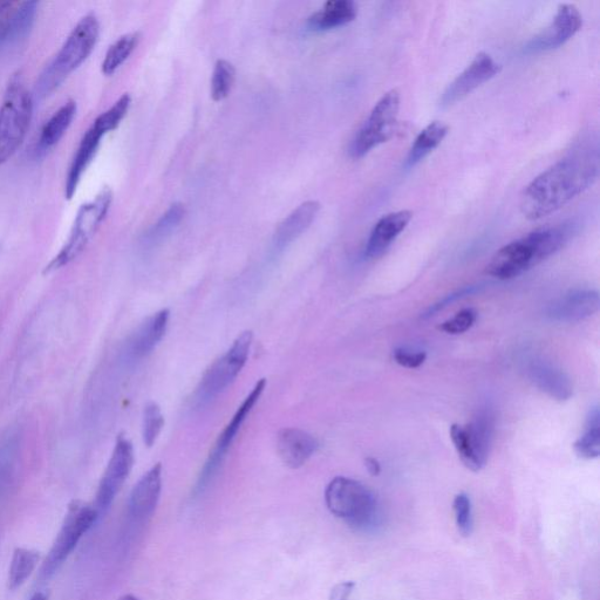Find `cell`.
Segmentation results:
<instances>
[{
  "mask_svg": "<svg viewBox=\"0 0 600 600\" xmlns=\"http://www.w3.org/2000/svg\"><path fill=\"white\" fill-rule=\"evenodd\" d=\"M588 141L576 146L525 187L520 202L525 218L538 221L554 214L596 183L599 176L598 146Z\"/></svg>",
  "mask_w": 600,
  "mask_h": 600,
  "instance_id": "1",
  "label": "cell"
},
{
  "mask_svg": "<svg viewBox=\"0 0 600 600\" xmlns=\"http://www.w3.org/2000/svg\"><path fill=\"white\" fill-rule=\"evenodd\" d=\"M574 234L571 223L531 231L497 251L488 264L487 274L500 281L521 276L561 251Z\"/></svg>",
  "mask_w": 600,
  "mask_h": 600,
  "instance_id": "2",
  "label": "cell"
},
{
  "mask_svg": "<svg viewBox=\"0 0 600 600\" xmlns=\"http://www.w3.org/2000/svg\"><path fill=\"white\" fill-rule=\"evenodd\" d=\"M99 36L100 24L97 16L90 13L79 20L57 56L40 74L36 86L39 97H47L56 91L77 68L85 63L97 46Z\"/></svg>",
  "mask_w": 600,
  "mask_h": 600,
  "instance_id": "3",
  "label": "cell"
},
{
  "mask_svg": "<svg viewBox=\"0 0 600 600\" xmlns=\"http://www.w3.org/2000/svg\"><path fill=\"white\" fill-rule=\"evenodd\" d=\"M33 113L32 95L23 80L10 81L0 106V165L15 154L25 139Z\"/></svg>",
  "mask_w": 600,
  "mask_h": 600,
  "instance_id": "4",
  "label": "cell"
},
{
  "mask_svg": "<svg viewBox=\"0 0 600 600\" xmlns=\"http://www.w3.org/2000/svg\"><path fill=\"white\" fill-rule=\"evenodd\" d=\"M99 517L97 509L86 502L77 500L68 506L64 522L40 569V581H50L57 574Z\"/></svg>",
  "mask_w": 600,
  "mask_h": 600,
  "instance_id": "5",
  "label": "cell"
},
{
  "mask_svg": "<svg viewBox=\"0 0 600 600\" xmlns=\"http://www.w3.org/2000/svg\"><path fill=\"white\" fill-rule=\"evenodd\" d=\"M112 201V190L105 188L92 201L81 206L77 217H75L70 236H68L59 254L52 259L49 267H46V272L64 268L65 265L70 264L75 258L83 254L88 243L98 233L102 222L106 220Z\"/></svg>",
  "mask_w": 600,
  "mask_h": 600,
  "instance_id": "6",
  "label": "cell"
},
{
  "mask_svg": "<svg viewBox=\"0 0 600 600\" xmlns=\"http://www.w3.org/2000/svg\"><path fill=\"white\" fill-rule=\"evenodd\" d=\"M400 102V92L391 90L374 105L351 143L353 159L364 158L371 150L393 138L398 127Z\"/></svg>",
  "mask_w": 600,
  "mask_h": 600,
  "instance_id": "7",
  "label": "cell"
},
{
  "mask_svg": "<svg viewBox=\"0 0 600 600\" xmlns=\"http://www.w3.org/2000/svg\"><path fill=\"white\" fill-rule=\"evenodd\" d=\"M325 502L333 515L353 527L364 528L373 520L375 500L364 484L338 476L325 490Z\"/></svg>",
  "mask_w": 600,
  "mask_h": 600,
  "instance_id": "8",
  "label": "cell"
},
{
  "mask_svg": "<svg viewBox=\"0 0 600 600\" xmlns=\"http://www.w3.org/2000/svg\"><path fill=\"white\" fill-rule=\"evenodd\" d=\"M251 345L252 332H243L228 352L211 365L197 387L196 401L200 405L208 404L234 383L247 364Z\"/></svg>",
  "mask_w": 600,
  "mask_h": 600,
  "instance_id": "9",
  "label": "cell"
},
{
  "mask_svg": "<svg viewBox=\"0 0 600 600\" xmlns=\"http://www.w3.org/2000/svg\"><path fill=\"white\" fill-rule=\"evenodd\" d=\"M265 386H267V380L261 379L258 381L255 387L252 388V391L248 397L242 402V405L238 407L233 419H231L227 427L224 428V431L221 433L220 438H218L216 442L213 452L210 453L206 465H204L202 469L199 480H197L195 494L202 493L203 490L208 486L210 480H213V477L218 468H220L225 455H227L229 448L231 445H233L238 432L241 431L245 420H247L248 415L251 413L252 409H254L259 398H261V395L265 390Z\"/></svg>",
  "mask_w": 600,
  "mask_h": 600,
  "instance_id": "10",
  "label": "cell"
},
{
  "mask_svg": "<svg viewBox=\"0 0 600 600\" xmlns=\"http://www.w3.org/2000/svg\"><path fill=\"white\" fill-rule=\"evenodd\" d=\"M134 465V448L127 439L120 438L109 459L104 476L99 484L97 499H95L94 508L97 509L99 516L111 507L115 497L124 486L129 474H131Z\"/></svg>",
  "mask_w": 600,
  "mask_h": 600,
  "instance_id": "11",
  "label": "cell"
},
{
  "mask_svg": "<svg viewBox=\"0 0 600 600\" xmlns=\"http://www.w3.org/2000/svg\"><path fill=\"white\" fill-rule=\"evenodd\" d=\"M500 72L501 65L497 64L490 54L486 52L477 53L472 63L443 92L440 101L441 106H452L455 102L465 99L470 93L488 83Z\"/></svg>",
  "mask_w": 600,
  "mask_h": 600,
  "instance_id": "12",
  "label": "cell"
},
{
  "mask_svg": "<svg viewBox=\"0 0 600 600\" xmlns=\"http://www.w3.org/2000/svg\"><path fill=\"white\" fill-rule=\"evenodd\" d=\"M583 16L577 6L561 4L551 24L529 44L534 51H548L567 44L582 30Z\"/></svg>",
  "mask_w": 600,
  "mask_h": 600,
  "instance_id": "13",
  "label": "cell"
},
{
  "mask_svg": "<svg viewBox=\"0 0 600 600\" xmlns=\"http://www.w3.org/2000/svg\"><path fill=\"white\" fill-rule=\"evenodd\" d=\"M600 308L599 293L593 290H575L549 305L548 317L555 322L577 323L589 318Z\"/></svg>",
  "mask_w": 600,
  "mask_h": 600,
  "instance_id": "14",
  "label": "cell"
},
{
  "mask_svg": "<svg viewBox=\"0 0 600 600\" xmlns=\"http://www.w3.org/2000/svg\"><path fill=\"white\" fill-rule=\"evenodd\" d=\"M412 218L413 213L411 210H399L381 217L375 223L370 238H368L365 250L366 257L378 258L384 255L393 242L404 233Z\"/></svg>",
  "mask_w": 600,
  "mask_h": 600,
  "instance_id": "15",
  "label": "cell"
},
{
  "mask_svg": "<svg viewBox=\"0 0 600 600\" xmlns=\"http://www.w3.org/2000/svg\"><path fill=\"white\" fill-rule=\"evenodd\" d=\"M318 442L311 434L298 428H284L277 436V452L285 466L303 467L317 452Z\"/></svg>",
  "mask_w": 600,
  "mask_h": 600,
  "instance_id": "16",
  "label": "cell"
},
{
  "mask_svg": "<svg viewBox=\"0 0 600 600\" xmlns=\"http://www.w3.org/2000/svg\"><path fill=\"white\" fill-rule=\"evenodd\" d=\"M528 375L534 385L550 398L568 401L574 394V386L568 374L545 360H533L528 366Z\"/></svg>",
  "mask_w": 600,
  "mask_h": 600,
  "instance_id": "17",
  "label": "cell"
},
{
  "mask_svg": "<svg viewBox=\"0 0 600 600\" xmlns=\"http://www.w3.org/2000/svg\"><path fill=\"white\" fill-rule=\"evenodd\" d=\"M168 323V310H161L149 317L129 339L126 349L127 358L140 360L152 353L165 337Z\"/></svg>",
  "mask_w": 600,
  "mask_h": 600,
  "instance_id": "18",
  "label": "cell"
},
{
  "mask_svg": "<svg viewBox=\"0 0 600 600\" xmlns=\"http://www.w3.org/2000/svg\"><path fill=\"white\" fill-rule=\"evenodd\" d=\"M162 489V466L160 463L143 475L129 499V511L135 518L143 520L154 513Z\"/></svg>",
  "mask_w": 600,
  "mask_h": 600,
  "instance_id": "19",
  "label": "cell"
},
{
  "mask_svg": "<svg viewBox=\"0 0 600 600\" xmlns=\"http://www.w3.org/2000/svg\"><path fill=\"white\" fill-rule=\"evenodd\" d=\"M104 136V133L100 132L97 127L92 125L84 134L83 139H81L66 176L65 197L67 200L73 199L86 169L91 165L94 156L98 153L101 139L104 138Z\"/></svg>",
  "mask_w": 600,
  "mask_h": 600,
  "instance_id": "20",
  "label": "cell"
},
{
  "mask_svg": "<svg viewBox=\"0 0 600 600\" xmlns=\"http://www.w3.org/2000/svg\"><path fill=\"white\" fill-rule=\"evenodd\" d=\"M465 428L477 461L482 467L486 466L495 428V415L492 407H482L475 415L474 420Z\"/></svg>",
  "mask_w": 600,
  "mask_h": 600,
  "instance_id": "21",
  "label": "cell"
},
{
  "mask_svg": "<svg viewBox=\"0 0 600 600\" xmlns=\"http://www.w3.org/2000/svg\"><path fill=\"white\" fill-rule=\"evenodd\" d=\"M320 210V204L316 201H309L293 210L292 213L279 224L275 235V245L279 250L288 247L290 243L296 240L308 229L315 220Z\"/></svg>",
  "mask_w": 600,
  "mask_h": 600,
  "instance_id": "22",
  "label": "cell"
},
{
  "mask_svg": "<svg viewBox=\"0 0 600 600\" xmlns=\"http://www.w3.org/2000/svg\"><path fill=\"white\" fill-rule=\"evenodd\" d=\"M77 115V102L68 100L52 117L47 120L37 142V155H45L67 133Z\"/></svg>",
  "mask_w": 600,
  "mask_h": 600,
  "instance_id": "23",
  "label": "cell"
},
{
  "mask_svg": "<svg viewBox=\"0 0 600 600\" xmlns=\"http://www.w3.org/2000/svg\"><path fill=\"white\" fill-rule=\"evenodd\" d=\"M358 16V6L352 0H331L311 16L309 25L315 31L337 29L353 22Z\"/></svg>",
  "mask_w": 600,
  "mask_h": 600,
  "instance_id": "24",
  "label": "cell"
},
{
  "mask_svg": "<svg viewBox=\"0 0 600 600\" xmlns=\"http://www.w3.org/2000/svg\"><path fill=\"white\" fill-rule=\"evenodd\" d=\"M449 132V127L442 121H433L427 125L415 139L406 159V166L412 168L427 158L434 149L441 145Z\"/></svg>",
  "mask_w": 600,
  "mask_h": 600,
  "instance_id": "25",
  "label": "cell"
},
{
  "mask_svg": "<svg viewBox=\"0 0 600 600\" xmlns=\"http://www.w3.org/2000/svg\"><path fill=\"white\" fill-rule=\"evenodd\" d=\"M39 562V551L26 548L13 551L8 576L9 590L15 591L23 586L37 569Z\"/></svg>",
  "mask_w": 600,
  "mask_h": 600,
  "instance_id": "26",
  "label": "cell"
},
{
  "mask_svg": "<svg viewBox=\"0 0 600 600\" xmlns=\"http://www.w3.org/2000/svg\"><path fill=\"white\" fill-rule=\"evenodd\" d=\"M579 458L593 460L600 455V414L598 407H593L586 418L585 432L574 445Z\"/></svg>",
  "mask_w": 600,
  "mask_h": 600,
  "instance_id": "27",
  "label": "cell"
},
{
  "mask_svg": "<svg viewBox=\"0 0 600 600\" xmlns=\"http://www.w3.org/2000/svg\"><path fill=\"white\" fill-rule=\"evenodd\" d=\"M38 9L37 2L18 3L13 11L5 45H13L23 40L30 33Z\"/></svg>",
  "mask_w": 600,
  "mask_h": 600,
  "instance_id": "28",
  "label": "cell"
},
{
  "mask_svg": "<svg viewBox=\"0 0 600 600\" xmlns=\"http://www.w3.org/2000/svg\"><path fill=\"white\" fill-rule=\"evenodd\" d=\"M140 34L138 32L128 33L122 36L109 47L104 61H102L101 71L105 75H113L119 68L126 63L131 54L138 46Z\"/></svg>",
  "mask_w": 600,
  "mask_h": 600,
  "instance_id": "29",
  "label": "cell"
},
{
  "mask_svg": "<svg viewBox=\"0 0 600 600\" xmlns=\"http://www.w3.org/2000/svg\"><path fill=\"white\" fill-rule=\"evenodd\" d=\"M235 77V67L227 60H218L211 79V97L215 101L227 99L234 86Z\"/></svg>",
  "mask_w": 600,
  "mask_h": 600,
  "instance_id": "30",
  "label": "cell"
},
{
  "mask_svg": "<svg viewBox=\"0 0 600 600\" xmlns=\"http://www.w3.org/2000/svg\"><path fill=\"white\" fill-rule=\"evenodd\" d=\"M132 99L131 95L124 94L122 97L115 102V104L107 109L106 112L101 113L97 119L93 122V126L97 127L100 132L105 135L109 132L115 131L121 124L122 120L125 119L129 107H131Z\"/></svg>",
  "mask_w": 600,
  "mask_h": 600,
  "instance_id": "31",
  "label": "cell"
},
{
  "mask_svg": "<svg viewBox=\"0 0 600 600\" xmlns=\"http://www.w3.org/2000/svg\"><path fill=\"white\" fill-rule=\"evenodd\" d=\"M450 438H452L456 452H458L463 465L472 470V472H480L483 467L477 461L473 448L470 446L466 428L460 425H453L450 427Z\"/></svg>",
  "mask_w": 600,
  "mask_h": 600,
  "instance_id": "32",
  "label": "cell"
},
{
  "mask_svg": "<svg viewBox=\"0 0 600 600\" xmlns=\"http://www.w3.org/2000/svg\"><path fill=\"white\" fill-rule=\"evenodd\" d=\"M163 426H165V418H163L161 408L155 402H150L145 409V414H143L142 428L143 442L147 447L154 446Z\"/></svg>",
  "mask_w": 600,
  "mask_h": 600,
  "instance_id": "33",
  "label": "cell"
},
{
  "mask_svg": "<svg viewBox=\"0 0 600 600\" xmlns=\"http://www.w3.org/2000/svg\"><path fill=\"white\" fill-rule=\"evenodd\" d=\"M456 525L462 536H470L473 531L472 502L467 494H459L454 500Z\"/></svg>",
  "mask_w": 600,
  "mask_h": 600,
  "instance_id": "34",
  "label": "cell"
},
{
  "mask_svg": "<svg viewBox=\"0 0 600 600\" xmlns=\"http://www.w3.org/2000/svg\"><path fill=\"white\" fill-rule=\"evenodd\" d=\"M476 319L477 312L475 310H461L460 312L456 313L453 318L446 320V322L440 326V329L443 332L456 336V334H462L472 329Z\"/></svg>",
  "mask_w": 600,
  "mask_h": 600,
  "instance_id": "35",
  "label": "cell"
},
{
  "mask_svg": "<svg viewBox=\"0 0 600 600\" xmlns=\"http://www.w3.org/2000/svg\"><path fill=\"white\" fill-rule=\"evenodd\" d=\"M184 216V208L182 204L176 203L170 207L165 215L160 218L158 224L155 225L153 237H163L172 231L177 224L182 221Z\"/></svg>",
  "mask_w": 600,
  "mask_h": 600,
  "instance_id": "36",
  "label": "cell"
},
{
  "mask_svg": "<svg viewBox=\"0 0 600 600\" xmlns=\"http://www.w3.org/2000/svg\"><path fill=\"white\" fill-rule=\"evenodd\" d=\"M393 358L398 365L414 370L425 364L427 353L412 347H399L393 352Z\"/></svg>",
  "mask_w": 600,
  "mask_h": 600,
  "instance_id": "37",
  "label": "cell"
},
{
  "mask_svg": "<svg viewBox=\"0 0 600 600\" xmlns=\"http://www.w3.org/2000/svg\"><path fill=\"white\" fill-rule=\"evenodd\" d=\"M17 4V2H0V49L5 45L10 19Z\"/></svg>",
  "mask_w": 600,
  "mask_h": 600,
  "instance_id": "38",
  "label": "cell"
},
{
  "mask_svg": "<svg viewBox=\"0 0 600 600\" xmlns=\"http://www.w3.org/2000/svg\"><path fill=\"white\" fill-rule=\"evenodd\" d=\"M477 289L475 288V286H468V288L462 289L456 293H454V295H450L449 297L445 298L442 300V302H440L439 304H436L433 306V308H431V310H429L427 312V316L431 317L434 315V313L445 309L446 306H448L449 304H452L453 302H455L456 299L468 296V295H472V293H474Z\"/></svg>",
  "mask_w": 600,
  "mask_h": 600,
  "instance_id": "39",
  "label": "cell"
},
{
  "mask_svg": "<svg viewBox=\"0 0 600 600\" xmlns=\"http://www.w3.org/2000/svg\"><path fill=\"white\" fill-rule=\"evenodd\" d=\"M354 586H356V584L353 582H344L334 586L329 600H349L354 590Z\"/></svg>",
  "mask_w": 600,
  "mask_h": 600,
  "instance_id": "40",
  "label": "cell"
},
{
  "mask_svg": "<svg viewBox=\"0 0 600 600\" xmlns=\"http://www.w3.org/2000/svg\"><path fill=\"white\" fill-rule=\"evenodd\" d=\"M365 466L372 476H378L381 472V466L377 459L367 458L365 460Z\"/></svg>",
  "mask_w": 600,
  "mask_h": 600,
  "instance_id": "41",
  "label": "cell"
},
{
  "mask_svg": "<svg viewBox=\"0 0 600 600\" xmlns=\"http://www.w3.org/2000/svg\"><path fill=\"white\" fill-rule=\"evenodd\" d=\"M30 600H49V593L43 591L36 592Z\"/></svg>",
  "mask_w": 600,
  "mask_h": 600,
  "instance_id": "42",
  "label": "cell"
},
{
  "mask_svg": "<svg viewBox=\"0 0 600 600\" xmlns=\"http://www.w3.org/2000/svg\"><path fill=\"white\" fill-rule=\"evenodd\" d=\"M119 600H139V599L132 595H126L124 597H121Z\"/></svg>",
  "mask_w": 600,
  "mask_h": 600,
  "instance_id": "43",
  "label": "cell"
}]
</instances>
